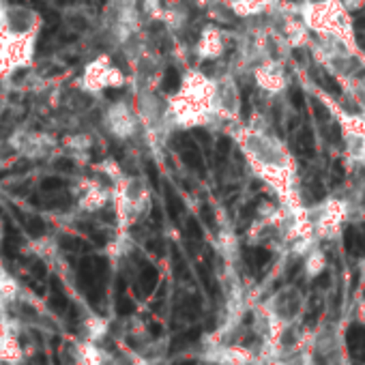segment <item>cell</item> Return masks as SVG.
Segmentation results:
<instances>
[{
	"instance_id": "6da1fadb",
	"label": "cell",
	"mask_w": 365,
	"mask_h": 365,
	"mask_svg": "<svg viewBox=\"0 0 365 365\" xmlns=\"http://www.w3.org/2000/svg\"><path fill=\"white\" fill-rule=\"evenodd\" d=\"M37 41V30H22L0 22V80L11 82L18 74L32 67Z\"/></svg>"
},
{
	"instance_id": "7a4b0ae2",
	"label": "cell",
	"mask_w": 365,
	"mask_h": 365,
	"mask_svg": "<svg viewBox=\"0 0 365 365\" xmlns=\"http://www.w3.org/2000/svg\"><path fill=\"white\" fill-rule=\"evenodd\" d=\"M20 157H26V159H43L48 155L54 153L56 149V140L48 134H41V131H18L13 134V138L9 140Z\"/></svg>"
},
{
	"instance_id": "3957f363",
	"label": "cell",
	"mask_w": 365,
	"mask_h": 365,
	"mask_svg": "<svg viewBox=\"0 0 365 365\" xmlns=\"http://www.w3.org/2000/svg\"><path fill=\"white\" fill-rule=\"evenodd\" d=\"M202 359L209 361L211 365H254V363H258L260 357L247 346L219 344V346L205 348Z\"/></svg>"
},
{
	"instance_id": "277c9868",
	"label": "cell",
	"mask_w": 365,
	"mask_h": 365,
	"mask_svg": "<svg viewBox=\"0 0 365 365\" xmlns=\"http://www.w3.org/2000/svg\"><path fill=\"white\" fill-rule=\"evenodd\" d=\"M24 361V348L18 340V324L9 318H0V363L20 365Z\"/></svg>"
},
{
	"instance_id": "5b68a950",
	"label": "cell",
	"mask_w": 365,
	"mask_h": 365,
	"mask_svg": "<svg viewBox=\"0 0 365 365\" xmlns=\"http://www.w3.org/2000/svg\"><path fill=\"white\" fill-rule=\"evenodd\" d=\"M312 352L326 359L329 365H336L342 352V338L336 329L324 326L314 331V344H312Z\"/></svg>"
},
{
	"instance_id": "8992f818",
	"label": "cell",
	"mask_w": 365,
	"mask_h": 365,
	"mask_svg": "<svg viewBox=\"0 0 365 365\" xmlns=\"http://www.w3.org/2000/svg\"><path fill=\"white\" fill-rule=\"evenodd\" d=\"M177 146L181 149L183 161L191 170L200 172V177H202L205 174V159H202V153H200V149H198V144L189 136H177Z\"/></svg>"
},
{
	"instance_id": "52a82bcc",
	"label": "cell",
	"mask_w": 365,
	"mask_h": 365,
	"mask_svg": "<svg viewBox=\"0 0 365 365\" xmlns=\"http://www.w3.org/2000/svg\"><path fill=\"white\" fill-rule=\"evenodd\" d=\"M84 340L88 342H95L99 344L106 336H108V331H110V324L104 316H97V314H88L84 318Z\"/></svg>"
},
{
	"instance_id": "ba28073f",
	"label": "cell",
	"mask_w": 365,
	"mask_h": 365,
	"mask_svg": "<svg viewBox=\"0 0 365 365\" xmlns=\"http://www.w3.org/2000/svg\"><path fill=\"white\" fill-rule=\"evenodd\" d=\"M22 294V288L18 284V280L0 264V303L7 305V303H13L18 301Z\"/></svg>"
},
{
	"instance_id": "9c48e42d",
	"label": "cell",
	"mask_w": 365,
	"mask_h": 365,
	"mask_svg": "<svg viewBox=\"0 0 365 365\" xmlns=\"http://www.w3.org/2000/svg\"><path fill=\"white\" fill-rule=\"evenodd\" d=\"M294 153L296 155H301V157H314V134H312V129L310 127H303L301 129V134L296 136L294 140Z\"/></svg>"
},
{
	"instance_id": "30bf717a",
	"label": "cell",
	"mask_w": 365,
	"mask_h": 365,
	"mask_svg": "<svg viewBox=\"0 0 365 365\" xmlns=\"http://www.w3.org/2000/svg\"><path fill=\"white\" fill-rule=\"evenodd\" d=\"M30 249H32V254H37L41 260H52L54 254H56V243H54L52 239L41 237V239H37V241L30 243Z\"/></svg>"
},
{
	"instance_id": "8fae6325",
	"label": "cell",
	"mask_w": 365,
	"mask_h": 365,
	"mask_svg": "<svg viewBox=\"0 0 365 365\" xmlns=\"http://www.w3.org/2000/svg\"><path fill=\"white\" fill-rule=\"evenodd\" d=\"M165 202H168V211L172 215V219H179L181 211H183V202H181V198L172 191V187L165 185Z\"/></svg>"
},
{
	"instance_id": "7c38bea8",
	"label": "cell",
	"mask_w": 365,
	"mask_h": 365,
	"mask_svg": "<svg viewBox=\"0 0 365 365\" xmlns=\"http://www.w3.org/2000/svg\"><path fill=\"white\" fill-rule=\"evenodd\" d=\"M179 86H181V76H179V71H177L174 67H170L168 71H165V76H163L161 88H163L165 92H174Z\"/></svg>"
},
{
	"instance_id": "4fadbf2b",
	"label": "cell",
	"mask_w": 365,
	"mask_h": 365,
	"mask_svg": "<svg viewBox=\"0 0 365 365\" xmlns=\"http://www.w3.org/2000/svg\"><path fill=\"white\" fill-rule=\"evenodd\" d=\"M312 110H314V116L318 123H329L331 120V114H329V108H324L318 99H312Z\"/></svg>"
},
{
	"instance_id": "5bb4252c",
	"label": "cell",
	"mask_w": 365,
	"mask_h": 365,
	"mask_svg": "<svg viewBox=\"0 0 365 365\" xmlns=\"http://www.w3.org/2000/svg\"><path fill=\"white\" fill-rule=\"evenodd\" d=\"M230 146H232V142H230V138H228V136H221V138L217 140V163H219V165H221V163H223V159L228 157Z\"/></svg>"
},
{
	"instance_id": "9a60e30c",
	"label": "cell",
	"mask_w": 365,
	"mask_h": 365,
	"mask_svg": "<svg viewBox=\"0 0 365 365\" xmlns=\"http://www.w3.org/2000/svg\"><path fill=\"white\" fill-rule=\"evenodd\" d=\"M290 102H292V106L301 112L303 108H305V99H303V92H301V88H298L296 84L290 88Z\"/></svg>"
},
{
	"instance_id": "2e32d148",
	"label": "cell",
	"mask_w": 365,
	"mask_h": 365,
	"mask_svg": "<svg viewBox=\"0 0 365 365\" xmlns=\"http://www.w3.org/2000/svg\"><path fill=\"white\" fill-rule=\"evenodd\" d=\"M322 84H324V88H326L331 95H336V97H340V95H342V88H340V84L336 82V78H333V76H324V78H322Z\"/></svg>"
},
{
	"instance_id": "e0dca14e",
	"label": "cell",
	"mask_w": 365,
	"mask_h": 365,
	"mask_svg": "<svg viewBox=\"0 0 365 365\" xmlns=\"http://www.w3.org/2000/svg\"><path fill=\"white\" fill-rule=\"evenodd\" d=\"M342 179H344V168H342V163H340V161H336V163H333V179H331V183H333V185H340Z\"/></svg>"
},
{
	"instance_id": "ac0fdd59",
	"label": "cell",
	"mask_w": 365,
	"mask_h": 365,
	"mask_svg": "<svg viewBox=\"0 0 365 365\" xmlns=\"http://www.w3.org/2000/svg\"><path fill=\"white\" fill-rule=\"evenodd\" d=\"M146 170H149V179H151L153 187H157V185H159V172H157V165H155L153 161H149V163H146Z\"/></svg>"
},
{
	"instance_id": "d6986e66",
	"label": "cell",
	"mask_w": 365,
	"mask_h": 365,
	"mask_svg": "<svg viewBox=\"0 0 365 365\" xmlns=\"http://www.w3.org/2000/svg\"><path fill=\"white\" fill-rule=\"evenodd\" d=\"M187 226H189V237H193L195 241H200L202 232H200V226H198V221H195V219H189Z\"/></svg>"
},
{
	"instance_id": "ffe728a7",
	"label": "cell",
	"mask_w": 365,
	"mask_h": 365,
	"mask_svg": "<svg viewBox=\"0 0 365 365\" xmlns=\"http://www.w3.org/2000/svg\"><path fill=\"white\" fill-rule=\"evenodd\" d=\"M202 217H205V221H207L211 228H215V213H213V209H211L209 205H202Z\"/></svg>"
},
{
	"instance_id": "44dd1931",
	"label": "cell",
	"mask_w": 365,
	"mask_h": 365,
	"mask_svg": "<svg viewBox=\"0 0 365 365\" xmlns=\"http://www.w3.org/2000/svg\"><path fill=\"white\" fill-rule=\"evenodd\" d=\"M241 114H243V118H249V97H247V90H243V95H241Z\"/></svg>"
},
{
	"instance_id": "7402d4cb",
	"label": "cell",
	"mask_w": 365,
	"mask_h": 365,
	"mask_svg": "<svg viewBox=\"0 0 365 365\" xmlns=\"http://www.w3.org/2000/svg\"><path fill=\"white\" fill-rule=\"evenodd\" d=\"M357 322L365 326V298H363V301L359 303V308H357Z\"/></svg>"
},
{
	"instance_id": "603a6c76",
	"label": "cell",
	"mask_w": 365,
	"mask_h": 365,
	"mask_svg": "<svg viewBox=\"0 0 365 365\" xmlns=\"http://www.w3.org/2000/svg\"><path fill=\"white\" fill-rule=\"evenodd\" d=\"M193 136H195V138H200V142H205V144L211 142V136L207 134V131H202V129H195V131H193Z\"/></svg>"
}]
</instances>
